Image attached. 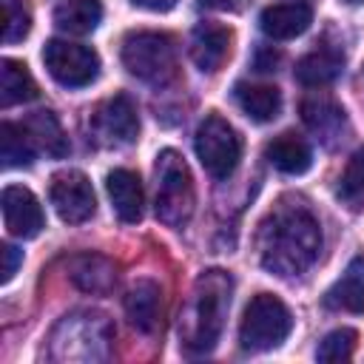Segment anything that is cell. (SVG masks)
<instances>
[{
  "label": "cell",
  "instance_id": "17",
  "mask_svg": "<svg viewBox=\"0 0 364 364\" xmlns=\"http://www.w3.org/2000/svg\"><path fill=\"white\" fill-rule=\"evenodd\" d=\"M264 156L273 168H279L282 173H304L310 165H313V154H310V145L293 134V131H284L279 136H273L267 145H264Z\"/></svg>",
  "mask_w": 364,
  "mask_h": 364
},
{
  "label": "cell",
  "instance_id": "4",
  "mask_svg": "<svg viewBox=\"0 0 364 364\" xmlns=\"http://www.w3.org/2000/svg\"><path fill=\"white\" fill-rule=\"evenodd\" d=\"M193 213V179L176 151L156 156V219L168 228H182Z\"/></svg>",
  "mask_w": 364,
  "mask_h": 364
},
{
  "label": "cell",
  "instance_id": "26",
  "mask_svg": "<svg viewBox=\"0 0 364 364\" xmlns=\"http://www.w3.org/2000/svg\"><path fill=\"white\" fill-rule=\"evenodd\" d=\"M355 330L350 327H341V330H333L316 350V358L318 361H347L353 358V350H355Z\"/></svg>",
  "mask_w": 364,
  "mask_h": 364
},
{
  "label": "cell",
  "instance_id": "1",
  "mask_svg": "<svg viewBox=\"0 0 364 364\" xmlns=\"http://www.w3.org/2000/svg\"><path fill=\"white\" fill-rule=\"evenodd\" d=\"M321 250V228L304 205H279L259 230V259L276 276L304 273Z\"/></svg>",
  "mask_w": 364,
  "mask_h": 364
},
{
  "label": "cell",
  "instance_id": "29",
  "mask_svg": "<svg viewBox=\"0 0 364 364\" xmlns=\"http://www.w3.org/2000/svg\"><path fill=\"white\" fill-rule=\"evenodd\" d=\"M131 3H136V6H142L148 11H171L179 0H131Z\"/></svg>",
  "mask_w": 364,
  "mask_h": 364
},
{
  "label": "cell",
  "instance_id": "30",
  "mask_svg": "<svg viewBox=\"0 0 364 364\" xmlns=\"http://www.w3.org/2000/svg\"><path fill=\"white\" fill-rule=\"evenodd\" d=\"M208 9H233V0H199Z\"/></svg>",
  "mask_w": 364,
  "mask_h": 364
},
{
  "label": "cell",
  "instance_id": "31",
  "mask_svg": "<svg viewBox=\"0 0 364 364\" xmlns=\"http://www.w3.org/2000/svg\"><path fill=\"white\" fill-rule=\"evenodd\" d=\"M350 3H355V0H350Z\"/></svg>",
  "mask_w": 364,
  "mask_h": 364
},
{
  "label": "cell",
  "instance_id": "9",
  "mask_svg": "<svg viewBox=\"0 0 364 364\" xmlns=\"http://www.w3.org/2000/svg\"><path fill=\"white\" fill-rule=\"evenodd\" d=\"M91 134L102 145H128L139 134V117L134 102L125 94H117L105 100L94 114H91Z\"/></svg>",
  "mask_w": 364,
  "mask_h": 364
},
{
  "label": "cell",
  "instance_id": "6",
  "mask_svg": "<svg viewBox=\"0 0 364 364\" xmlns=\"http://www.w3.org/2000/svg\"><path fill=\"white\" fill-rule=\"evenodd\" d=\"M196 156L213 179H228L242 159V139L228 119L208 114L196 128Z\"/></svg>",
  "mask_w": 364,
  "mask_h": 364
},
{
  "label": "cell",
  "instance_id": "28",
  "mask_svg": "<svg viewBox=\"0 0 364 364\" xmlns=\"http://www.w3.org/2000/svg\"><path fill=\"white\" fill-rule=\"evenodd\" d=\"M0 259H3V267H0V282H11V276L17 273V264L23 262V250H17L14 245H3L0 247Z\"/></svg>",
  "mask_w": 364,
  "mask_h": 364
},
{
  "label": "cell",
  "instance_id": "20",
  "mask_svg": "<svg viewBox=\"0 0 364 364\" xmlns=\"http://www.w3.org/2000/svg\"><path fill=\"white\" fill-rule=\"evenodd\" d=\"M23 128L28 131L34 148L46 151L48 156H57V159H60V156L68 154V136H65L60 119H57L51 111H34V114L23 122Z\"/></svg>",
  "mask_w": 364,
  "mask_h": 364
},
{
  "label": "cell",
  "instance_id": "11",
  "mask_svg": "<svg viewBox=\"0 0 364 364\" xmlns=\"http://www.w3.org/2000/svg\"><path fill=\"white\" fill-rule=\"evenodd\" d=\"M230 40H233V34L225 26L208 23V20L199 23L193 28V34H191V57H193L196 68L205 71V74L219 71L222 63L230 54Z\"/></svg>",
  "mask_w": 364,
  "mask_h": 364
},
{
  "label": "cell",
  "instance_id": "16",
  "mask_svg": "<svg viewBox=\"0 0 364 364\" xmlns=\"http://www.w3.org/2000/svg\"><path fill=\"white\" fill-rule=\"evenodd\" d=\"M324 304L330 310L364 313V256H355L347 270L333 282V287L324 293Z\"/></svg>",
  "mask_w": 364,
  "mask_h": 364
},
{
  "label": "cell",
  "instance_id": "23",
  "mask_svg": "<svg viewBox=\"0 0 364 364\" xmlns=\"http://www.w3.org/2000/svg\"><path fill=\"white\" fill-rule=\"evenodd\" d=\"M102 20L100 0H63L54 9V23L68 34H91Z\"/></svg>",
  "mask_w": 364,
  "mask_h": 364
},
{
  "label": "cell",
  "instance_id": "22",
  "mask_svg": "<svg viewBox=\"0 0 364 364\" xmlns=\"http://www.w3.org/2000/svg\"><path fill=\"white\" fill-rule=\"evenodd\" d=\"M37 97V82L28 68L17 60H0V105L11 108L17 102H28Z\"/></svg>",
  "mask_w": 364,
  "mask_h": 364
},
{
  "label": "cell",
  "instance_id": "18",
  "mask_svg": "<svg viewBox=\"0 0 364 364\" xmlns=\"http://www.w3.org/2000/svg\"><path fill=\"white\" fill-rule=\"evenodd\" d=\"M301 119L307 122V128L313 134H318L321 139H333L344 131V108L338 102H333L324 94H313L307 100H301Z\"/></svg>",
  "mask_w": 364,
  "mask_h": 364
},
{
  "label": "cell",
  "instance_id": "24",
  "mask_svg": "<svg viewBox=\"0 0 364 364\" xmlns=\"http://www.w3.org/2000/svg\"><path fill=\"white\" fill-rule=\"evenodd\" d=\"M0 156L6 168H28L34 162V142L23 125H0Z\"/></svg>",
  "mask_w": 364,
  "mask_h": 364
},
{
  "label": "cell",
  "instance_id": "21",
  "mask_svg": "<svg viewBox=\"0 0 364 364\" xmlns=\"http://www.w3.org/2000/svg\"><path fill=\"white\" fill-rule=\"evenodd\" d=\"M341 68H344V57L338 51L318 48V51H313L296 63V80L318 88V85H330L341 74Z\"/></svg>",
  "mask_w": 364,
  "mask_h": 364
},
{
  "label": "cell",
  "instance_id": "19",
  "mask_svg": "<svg viewBox=\"0 0 364 364\" xmlns=\"http://www.w3.org/2000/svg\"><path fill=\"white\" fill-rule=\"evenodd\" d=\"M236 102L239 108L256 119V122H270L279 117L282 111V94L276 85H250V82H239L236 85Z\"/></svg>",
  "mask_w": 364,
  "mask_h": 364
},
{
  "label": "cell",
  "instance_id": "2",
  "mask_svg": "<svg viewBox=\"0 0 364 364\" xmlns=\"http://www.w3.org/2000/svg\"><path fill=\"white\" fill-rule=\"evenodd\" d=\"M233 279L225 270H208L193 284V301H191V324L185 333V347L193 353H208L216 347L225 316L230 307Z\"/></svg>",
  "mask_w": 364,
  "mask_h": 364
},
{
  "label": "cell",
  "instance_id": "27",
  "mask_svg": "<svg viewBox=\"0 0 364 364\" xmlns=\"http://www.w3.org/2000/svg\"><path fill=\"white\" fill-rule=\"evenodd\" d=\"M361 193H364V148H358L350 156V162L338 179V196L341 199H355Z\"/></svg>",
  "mask_w": 364,
  "mask_h": 364
},
{
  "label": "cell",
  "instance_id": "10",
  "mask_svg": "<svg viewBox=\"0 0 364 364\" xmlns=\"http://www.w3.org/2000/svg\"><path fill=\"white\" fill-rule=\"evenodd\" d=\"M0 208H3V222H6L9 233H14L20 239L37 236L46 225L37 196L23 185H9L0 196Z\"/></svg>",
  "mask_w": 364,
  "mask_h": 364
},
{
  "label": "cell",
  "instance_id": "12",
  "mask_svg": "<svg viewBox=\"0 0 364 364\" xmlns=\"http://www.w3.org/2000/svg\"><path fill=\"white\" fill-rule=\"evenodd\" d=\"M262 23V31L273 40H290V37H299L310 28L313 23V9L301 0H290V3H273L262 11L259 17Z\"/></svg>",
  "mask_w": 364,
  "mask_h": 364
},
{
  "label": "cell",
  "instance_id": "3",
  "mask_svg": "<svg viewBox=\"0 0 364 364\" xmlns=\"http://www.w3.org/2000/svg\"><path fill=\"white\" fill-rule=\"evenodd\" d=\"M122 63L136 80L156 88L176 80V46L162 31H131L122 40Z\"/></svg>",
  "mask_w": 364,
  "mask_h": 364
},
{
  "label": "cell",
  "instance_id": "25",
  "mask_svg": "<svg viewBox=\"0 0 364 364\" xmlns=\"http://www.w3.org/2000/svg\"><path fill=\"white\" fill-rule=\"evenodd\" d=\"M31 31V11L26 0H3V43H20Z\"/></svg>",
  "mask_w": 364,
  "mask_h": 364
},
{
  "label": "cell",
  "instance_id": "8",
  "mask_svg": "<svg viewBox=\"0 0 364 364\" xmlns=\"http://www.w3.org/2000/svg\"><path fill=\"white\" fill-rule=\"evenodd\" d=\"M51 205L57 210V216L68 225H80L88 222L97 210V196L94 188L88 182V176L82 171H60L51 176V188H48Z\"/></svg>",
  "mask_w": 364,
  "mask_h": 364
},
{
  "label": "cell",
  "instance_id": "14",
  "mask_svg": "<svg viewBox=\"0 0 364 364\" xmlns=\"http://www.w3.org/2000/svg\"><path fill=\"white\" fill-rule=\"evenodd\" d=\"M68 276L71 282L85 290V293H97L105 296L114 284H117V267L111 259L100 256V253H80L68 262Z\"/></svg>",
  "mask_w": 364,
  "mask_h": 364
},
{
  "label": "cell",
  "instance_id": "15",
  "mask_svg": "<svg viewBox=\"0 0 364 364\" xmlns=\"http://www.w3.org/2000/svg\"><path fill=\"white\" fill-rule=\"evenodd\" d=\"M159 307H162V290L154 279H136L125 296V313L131 324L139 333H154L159 321Z\"/></svg>",
  "mask_w": 364,
  "mask_h": 364
},
{
  "label": "cell",
  "instance_id": "5",
  "mask_svg": "<svg viewBox=\"0 0 364 364\" xmlns=\"http://www.w3.org/2000/svg\"><path fill=\"white\" fill-rule=\"evenodd\" d=\"M293 330V316L287 304L273 293H259L245 307L239 324V341L250 353H264L279 347Z\"/></svg>",
  "mask_w": 364,
  "mask_h": 364
},
{
  "label": "cell",
  "instance_id": "7",
  "mask_svg": "<svg viewBox=\"0 0 364 364\" xmlns=\"http://www.w3.org/2000/svg\"><path fill=\"white\" fill-rule=\"evenodd\" d=\"M43 63L48 74L65 88L91 85L100 74L97 51L80 43H68V40H48L43 48Z\"/></svg>",
  "mask_w": 364,
  "mask_h": 364
},
{
  "label": "cell",
  "instance_id": "13",
  "mask_svg": "<svg viewBox=\"0 0 364 364\" xmlns=\"http://www.w3.org/2000/svg\"><path fill=\"white\" fill-rule=\"evenodd\" d=\"M105 188H108L111 205H114V210H117V216H119L122 222L134 225V222L142 219L145 193H142L139 173H134V171H128V168H117V171L108 173Z\"/></svg>",
  "mask_w": 364,
  "mask_h": 364
}]
</instances>
